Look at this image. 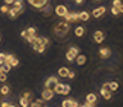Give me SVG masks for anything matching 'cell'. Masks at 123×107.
I'll return each instance as SVG.
<instances>
[{
    "label": "cell",
    "mask_w": 123,
    "mask_h": 107,
    "mask_svg": "<svg viewBox=\"0 0 123 107\" xmlns=\"http://www.w3.org/2000/svg\"><path fill=\"white\" fill-rule=\"evenodd\" d=\"M69 29H71V27H69L68 22H59L53 27V33L58 40H65L69 33Z\"/></svg>",
    "instance_id": "obj_1"
},
{
    "label": "cell",
    "mask_w": 123,
    "mask_h": 107,
    "mask_svg": "<svg viewBox=\"0 0 123 107\" xmlns=\"http://www.w3.org/2000/svg\"><path fill=\"white\" fill-rule=\"evenodd\" d=\"M31 45H32V47H33L35 51L38 52V54H42L45 51V48H46V46H45L44 42H42L41 37H36V40H35Z\"/></svg>",
    "instance_id": "obj_2"
},
{
    "label": "cell",
    "mask_w": 123,
    "mask_h": 107,
    "mask_svg": "<svg viewBox=\"0 0 123 107\" xmlns=\"http://www.w3.org/2000/svg\"><path fill=\"white\" fill-rule=\"evenodd\" d=\"M23 11H25V8H23V6H12V8H9L8 14L10 15L12 19H15L17 17H19Z\"/></svg>",
    "instance_id": "obj_3"
},
{
    "label": "cell",
    "mask_w": 123,
    "mask_h": 107,
    "mask_svg": "<svg viewBox=\"0 0 123 107\" xmlns=\"http://www.w3.org/2000/svg\"><path fill=\"white\" fill-rule=\"evenodd\" d=\"M80 54V50L77 46H71V48L67 51V54H65V57H67L68 61H73V59H76V56Z\"/></svg>",
    "instance_id": "obj_4"
},
{
    "label": "cell",
    "mask_w": 123,
    "mask_h": 107,
    "mask_svg": "<svg viewBox=\"0 0 123 107\" xmlns=\"http://www.w3.org/2000/svg\"><path fill=\"white\" fill-rule=\"evenodd\" d=\"M59 83V80H58L56 76H49L48 79H46V82H45V88H48V89H53L54 91V88L56 87V84Z\"/></svg>",
    "instance_id": "obj_5"
},
{
    "label": "cell",
    "mask_w": 123,
    "mask_h": 107,
    "mask_svg": "<svg viewBox=\"0 0 123 107\" xmlns=\"http://www.w3.org/2000/svg\"><path fill=\"white\" fill-rule=\"evenodd\" d=\"M54 13H55L58 17H62V18H63L64 15L68 13L67 5H64V4H59V5H56L55 9H54Z\"/></svg>",
    "instance_id": "obj_6"
},
{
    "label": "cell",
    "mask_w": 123,
    "mask_h": 107,
    "mask_svg": "<svg viewBox=\"0 0 123 107\" xmlns=\"http://www.w3.org/2000/svg\"><path fill=\"white\" fill-rule=\"evenodd\" d=\"M31 6L36 8V9H41L42 6H45L49 3V0H27Z\"/></svg>",
    "instance_id": "obj_7"
},
{
    "label": "cell",
    "mask_w": 123,
    "mask_h": 107,
    "mask_svg": "<svg viewBox=\"0 0 123 107\" xmlns=\"http://www.w3.org/2000/svg\"><path fill=\"white\" fill-rule=\"evenodd\" d=\"M65 21H67L68 23H74V22H77V21H80V17H78V13H74V11H68L67 14L63 17Z\"/></svg>",
    "instance_id": "obj_8"
},
{
    "label": "cell",
    "mask_w": 123,
    "mask_h": 107,
    "mask_svg": "<svg viewBox=\"0 0 123 107\" xmlns=\"http://www.w3.org/2000/svg\"><path fill=\"white\" fill-rule=\"evenodd\" d=\"M54 94H55V92H54L53 89L45 88V89L41 92V98L44 99V101H50V99L54 98Z\"/></svg>",
    "instance_id": "obj_9"
},
{
    "label": "cell",
    "mask_w": 123,
    "mask_h": 107,
    "mask_svg": "<svg viewBox=\"0 0 123 107\" xmlns=\"http://www.w3.org/2000/svg\"><path fill=\"white\" fill-rule=\"evenodd\" d=\"M40 11H41L42 17H46V18H48V17H51V14H53V6L48 3L45 6H42V8H41Z\"/></svg>",
    "instance_id": "obj_10"
},
{
    "label": "cell",
    "mask_w": 123,
    "mask_h": 107,
    "mask_svg": "<svg viewBox=\"0 0 123 107\" xmlns=\"http://www.w3.org/2000/svg\"><path fill=\"white\" fill-rule=\"evenodd\" d=\"M4 61H5L6 64H9L12 68L17 66V65L19 64V61H18L17 57H14L13 55H10V54H9V55H5V60H4Z\"/></svg>",
    "instance_id": "obj_11"
},
{
    "label": "cell",
    "mask_w": 123,
    "mask_h": 107,
    "mask_svg": "<svg viewBox=\"0 0 123 107\" xmlns=\"http://www.w3.org/2000/svg\"><path fill=\"white\" fill-rule=\"evenodd\" d=\"M105 11H106L105 6H99V8H96V9L92 10V17L94 18H100L101 15L105 14Z\"/></svg>",
    "instance_id": "obj_12"
},
{
    "label": "cell",
    "mask_w": 123,
    "mask_h": 107,
    "mask_svg": "<svg viewBox=\"0 0 123 107\" xmlns=\"http://www.w3.org/2000/svg\"><path fill=\"white\" fill-rule=\"evenodd\" d=\"M94 41L96 42V43H101V42L104 41V33L101 32V31H96V32L94 33Z\"/></svg>",
    "instance_id": "obj_13"
},
{
    "label": "cell",
    "mask_w": 123,
    "mask_h": 107,
    "mask_svg": "<svg viewBox=\"0 0 123 107\" xmlns=\"http://www.w3.org/2000/svg\"><path fill=\"white\" fill-rule=\"evenodd\" d=\"M110 54H111V51L108 47H101L99 50V55H100V57H103V59H106V57H109L110 56Z\"/></svg>",
    "instance_id": "obj_14"
},
{
    "label": "cell",
    "mask_w": 123,
    "mask_h": 107,
    "mask_svg": "<svg viewBox=\"0 0 123 107\" xmlns=\"http://www.w3.org/2000/svg\"><path fill=\"white\" fill-rule=\"evenodd\" d=\"M45 105V101L42 98H37L36 101L30 102V107H42Z\"/></svg>",
    "instance_id": "obj_15"
},
{
    "label": "cell",
    "mask_w": 123,
    "mask_h": 107,
    "mask_svg": "<svg viewBox=\"0 0 123 107\" xmlns=\"http://www.w3.org/2000/svg\"><path fill=\"white\" fill-rule=\"evenodd\" d=\"M96 99H98V97H96L95 93H88V94L86 96V102L90 103V105H95Z\"/></svg>",
    "instance_id": "obj_16"
},
{
    "label": "cell",
    "mask_w": 123,
    "mask_h": 107,
    "mask_svg": "<svg viewBox=\"0 0 123 107\" xmlns=\"http://www.w3.org/2000/svg\"><path fill=\"white\" fill-rule=\"evenodd\" d=\"M68 73H69V69L67 66H62V68H59V70H58V74H59V76H62V78H67Z\"/></svg>",
    "instance_id": "obj_17"
},
{
    "label": "cell",
    "mask_w": 123,
    "mask_h": 107,
    "mask_svg": "<svg viewBox=\"0 0 123 107\" xmlns=\"http://www.w3.org/2000/svg\"><path fill=\"white\" fill-rule=\"evenodd\" d=\"M86 61H87V57L85 56V55H77L76 56V63L78 64V65H83V64H86Z\"/></svg>",
    "instance_id": "obj_18"
},
{
    "label": "cell",
    "mask_w": 123,
    "mask_h": 107,
    "mask_svg": "<svg viewBox=\"0 0 123 107\" xmlns=\"http://www.w3.org/2000/svg\"><path fill=\"white\" fill-rule=\"evenodd\" d=\"M74 34L77 37H83V34H85V28L82 26H78V27H76V29H74Z\"/></svg>",
    "instance_id": "obj_19"
},
{
    "label": "cell",
    "mask_w": 123,
    "mask_h": 107,
    "mask_svg": "<svg viewBox=\"0 0 123 107\" xmlns=\"http://www.w3.org/2000/svg\"><path fill=\"white\" fill-rule=\"evenodd\" d=\"M78 17H80V21L87 22L88 19H90V14H88L87 11H81V13H78Z\"/></svg>",
    "instance_id": "obj_20"
},
{
    "label": "cell",
    "mask_w": 123,
    "mask_h": 107,
    "mask_svg": "<svg viewBox=\"0 0 123 107\" xmlns=\"http://www.w3.org/2000/svg\"><path fill=\"white\" fill-rule=\"evenodd\" d=\"M19 105H21L22 107H28L30 106V98H26V97H22L19 98Z\"/></svg>",
    "instance_id": "obj_21"
},
{
    "label": "cell",
    "mask_w": 123,
    "mask_h": 107,
    "mask_svg": "<svg viewBox=\"0 0 123 107\" xmlns=\"http://www.w3.org/2000/svg\"><path fill=\"white\" fill-rule=\"evenodd\" d=\"M63 89H64V84L63 83H58L56 87L54 88V92L56 94H63Z\"/></svg>",
    "instance_id": "obj_22"
},
{
    "label": "cell",
    "mask_w": 123,
    "mask_h": 107,
    "mask_svg": "<svg viewBox=\"0 0 123 107\" xmlns=\"http://www.w3.org/2000/svg\"><path fill=\"white\" fill-rule=\"evenodd\" d=\"M100 94L103 96L105 99H110L111 98V91H105V89H100Z\"/></svg>",
    "instance_id": "obj_23"
},
{
    "label": "cell",
    "mask_w": 123,
    "mask_h": 107,
    "mask_svg": "<svg viewBox=\"0 0 123 107\" xmlns=\"http://www.w3.org/2000/svg\"><path fill=\"white\" fill-rule=\"evenodd\" d=\"M10 92V88L8 86H1V88H0V93H1L3 96H8Z\"/></svg>",
    "instance_id": "obj_24"
},
{
    "label": "cell",
    "mask_w": 123,
    "mask_h": 107,
    "mask_svg": "<svg viewBox=\"0 0 123 107\" xmlns=\"http://www.w3.org/2000/svg\"><path fill=\"white\" fill-rule=\"evenodd\" d=\"M0 69H1V70H3L4 73H9V71L12 70V66H10L9 64H6L5 61H4L3 65H1V68H0Z\"/></svg>",
    "instance_id": "obj_25"
},
{
    "label": "cell",
    "mask_w": 123,
    "mask_h": 107,
    "mask_svg": "<svg viewBox=\"0 0 123 107\" xmlns=\"http://www.w3.org/2000/svg\"><path fill=\"white\" fill-rule=\"evenodd\" d=\"M109 87H110L111 92H115L119 88V84H118V82H109Z\"/></svg>",
    "instance_id": "obj_26"
},
{
    "label": "cell",
    "mask_w": 123,
    "mask_h": 107,
    "mask_svg": "<svg viewBox=\"0 0 123 107\" xmlns=\"http://www.w3.org/2000/svg\"><path fill=\"white\" fill-rule=\"evenodd\" d=\"M72 103H73V99H64L62 102V107H72Z\"/></svg>",
    "instance_id": "obj_27"
},
{
    "label": "cell",
    "mask_w": 123,
    "mask_h": 107,
    "mask_svg": "<svg viewBox=\"0 0 123 107\" xmlns=\"http://www.w3.org/2000/svg\"><path fill=\"white\" fill-rule=\"evenodd\" d=\"M26 31H27V33H28V36H35V34H36V29H35L33 27H28Z\"/></svg>",
    "instance_id": "obj_28"
},
{
    "label": "cell",
    "mask_w": 123,
    "mask_h": 107,
    "mask_svg": "<svg viewBox=\"0 0 123 107\" xmlns=\"http://www.w3.org/2000/svg\"><path fill=\"white\" fill-rule=\"evenodd\" d=\"M0 11H1V13H8V11H9V6H8L6 4H4V5L0 8Z\"/></svg>",
    "instance_id": "obj_29"
},
{
    "label": "cell",
    "mask_w": 123,
    "mask_h": 107,
    "mask_svg": "<svg viewBox=\"0 0 123 107\" xmlns=\"http://www.w3.org/2000/svg\"><path fill=\"white\" fill-rule=\"evenodd\" d=\"M71 92V87L68 84H64V89H63V94H68Z\"/></svg>",
    "instance_id": "obj_30"
},
{
    "label": "cell",
    "mask_w": 123,
    "mask_h": 107,
    "mask_svg": "<svg viewBox=\"0 0 123 107\" xmlns=\"http://www.w3.org/2000/svg\"><path fill=\"white\" fill-rule=\"evenodd\" d=\"M0 82H6V73H0Z\"/></svg>",
    "instance_id": "obj_31"
},
{
    "label": "cell",
    "mask_w": 123,
    "mask_h": 107,
    "mask_svg": "<svg viewBox=\"0 0 123 107\" xmlns=\"http://www.w3.org/2000/svg\"><path fill=\"white\" fill-rule=\"evenodd\" d=\"M111 14H113V15H118L119 14V10H118V8L117 6H111Z\"/></svg>",
    "instance_id": "obj_32"
},
{
    "label": "cell",
    "mask_w": 123,
    "mask_h": 107,
    "mask_svg": "<svg viewBox=\"0 0 123 107\" xmlns=\"http://www.w3.org/2000/svg\"><path fill=\"white\" fill-rule=\"evenodd\" d=\"M26 40H27V42H28V43H32V42L36 40V34H35V36H28Z\"/></svg>",
    "instance_id": "obj_33"
},
{
    "label": "cell",
    "mask_w": 123,
    "mask_h": 107,
    "mask_svg": "<svg viewBox=\"0 0 123 107\" xmlns=\"http://www.w3.org/2000/svg\"><path fill=\"white\" fill-rule=\"evenodd\" d=\"M41 40H42V42L45 43V46H46V47H48V46H49V43H50L49 38H48V37H41Z\"/></svg>",
    "instance_id": "obj_34"
},
{
    "label": "cell",
    "mask_w": 123,
    "mask_h": 107,
    "mask_svg": "<svg viewBox=\"0 0 123 107\" xmlns=\"http://www.w3.org/2000/svg\"><path fill=\"white\" fill-rule=\"evenodd\" d=\"M101 89H105V91H110V87H109V83H104Z\"/></svg>",
    "instance_id": "obj_35"
},
{
    "label": "cell",
    "mask_w": 123,
    "mask_h": 107,
    "mask_svg": "<svg viewBox=\"0 0 123 107\" xmlns=\"http://www.w3.org/2000/svg\"><path fill=\"white\" fill-rule=\"evenodd\" d=\"M22 96H23V97H26V98H30L31 96H32V93H31L30 91H27V92H25V93H23Z\"/></svg>",
    "instance_id": "obj_36"
},
{
    "label": "cell",
    "mask_w": 123,
    "mask_h": 107,
    "mask_svg": "<svg viewBox=\"0 0 123 107\" xmlns=\"http://www.w3.org/2000/svg\"><path fill=\"white\" fill-rule=\"evenodd\" d=\"M121 4H122L121 0H114V1H113V6H119Z\"/></svg>",
    "instance_id": "obj_37"
},
{
    "label": "cell",
    "mask_w": 123,
    "mask_h": 107,
    "mask_svg": "<svg viewBox=\"0 0 123 107\" xmlns=\"http://www.w3.org/2000/svg\"><path fill=\"white\" fill-rule=\"evenodd\" d=\"M21 36H22L23 38H27V37H28V33H27V31H22V32H21Z\"/></svg>",
    "instance_id": "obj_38"
},
{
    "label": "cell",
    "mask_w": 123,
    "mask_h": 107,
    "mask_svg": "<svg viewBox=\"0 0 123 107\" xmlns=\"http://www.w3.org/2000/svg\"><path fill=\"white\" fill-rule=\"evenodd\" d=\"M67 78L73 79V78H74V73H73V71H69V73H68V75H67Z\"/></svg>",
    "instance_id": "obj_39"
},
{
    "label": "cell",
    "mask_w": 123,
    "mask_h": 107,
    "mask_svg": "<svg viewBox=\"0 0 123 107\" xmlns=\"http://www.w3.org/2000/svg\"><path fill=\"white\" fill-rule=\"evenodd\" d=\"M4 3H5L6 5H10V4L14 3V0H4Z\"/></svg>",
    "instance_id": "obj_40"
},
{
    "label": "cell",
    "mask_w": 123,
    "mask_h": 107,
    "mask_svg": "<svg viewBox=\"0 0 123 107\" xmlns=\"http://www.w3.org/2000/svg\"><path fill=\"white\" fill-rule=\"evenodd\" d=\"M9 106H10L9 102H3L1 103V107H9Z\"/></svg>",
    "instance_id": "obj_41"
},
{
    "label": "cell",
    "mask_w": 123,
    "mask_h": 107,
    "mask_svg": "<svg viewBox=\"0 0 123 107\" xmlns=\"http://www.w3.org/2000/svg\"><path fill=\"white\" fill-rule=\"evenodd\" d=\"M118 8V10H119V13H123V4H121L119 6H117Z\"/></svg>",
    "instance_id": "obj_42"
},
{
    "label": "cell",
    "mask_w": 123,
    "mask_h": 107,
    "mask_svg": "<svg viewBox=\"0 0 123 107\" xmlns=\"http://www.w3.org/2000/svg\"><path fill=\"white\" fill-rule=\"evenodd\" d=\"M90 106H91L90 103H87V102H86L85 105H81V106H78V107H90Z\"/></svg>",
    "instance_id": "obj_43"
},
{
    "label": "cell",
    "mask_w": 123,
    "mask_h": 107,
    "mask_svg": "<svg viewBox=\"0 0 123 107\" xmlns=\"http://www.w3.org/2000/svg\"><path fill=\"white\" fill-rule=\"evenodd\" d=\"M76 3L77 4H81V3H83V0H76Z\"/></svg>",
    "instance_id": "obj_44"
},
{
    "label": "cell",
    "mask_w": 123,
    "mask_h": 107,
    "mask_svg": "<svg viewBox=\"0 0 123 107\" xmlns=\"http://www.w3.org/2000/svg\"><path fill=\"white\" fill-rule=\"evenodd\" d=\"M9 107H17V106H14V105H10Z\"/></svg>",
    "instance_id": "obj_45"
},
{
    "label": "cell",
    "mask_w": 123,
    "mask_h": 107,
    "mask_svg": "<svg viewBox=\"0 0 123 107\" xmlns=\"http://www.w3.org/2000/svg\"><path fill=\"white\" fill-rule=\"evenodd\" d=\"M42 107H49V106H46V105H44V106H42Z\"/></svg>",
    "instance_id": "obj_46"
},
{
    "label": "cell",
    "mask_w": 123,
    "mask_h": 107,
    "mask_svg": "<svg viewBox=\"0 0 123 107\" xmlns=\"http://www.w3.org/2000/svg\"><path fill=\"white\" fill-rule=\"evenodd\" d=\"M90 107H95V106H94V105H91V106H90Z\"/></svg>",
    "instance_id": "obj_47"
},
{
    "label": "cell",
    "mask_w": 123,
    "mask_h": 107,
    "mask_svg": "<svg viewBox=\"0 0 123 107\" xmlns=\"http://www.w3.org/2000/svg\"><path fill=\"white\" fill-rule=\"evenodd\" d=\"M0 41H1V37H0Z\"/></svg>",
    "instance_id": "obj_48"
}]
</instances>
